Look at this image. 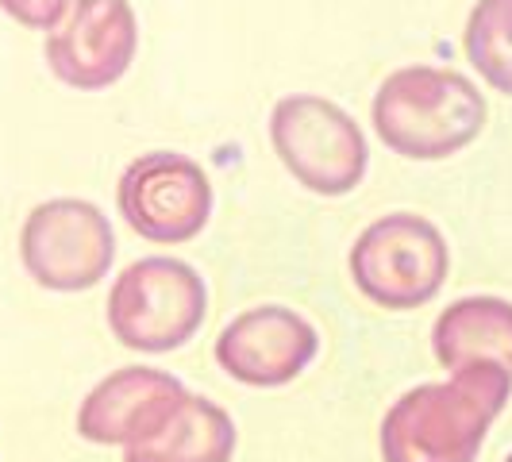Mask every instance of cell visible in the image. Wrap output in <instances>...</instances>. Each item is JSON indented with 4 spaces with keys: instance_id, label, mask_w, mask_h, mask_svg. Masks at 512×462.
Returning a JSON list of instances; mask_svg holds the SVG:
<instances>
[{
    "instance_id": "obj_10",
    "label": "cell",
    "mask_w": 512,
    "mask_h": 462,
    "mask_svg": "<svg viewBox=\"0 0 512 462\" xmlns=\"http://www.w3.org/2000/svg\"><path fill=\"white\" fill-rule=\"evenodd\" d=\"M235 443L239 436L228 412L181 389L124 447V462H231Z\"/></svg>"
},
{
    "instance_id": "obj_6",
    "label": "cell",
    "mask_w": 512,
    "mask_h": 462,
    "mask_svg": "<svg viewBox=\"0 0 512 462\" xmlns=\"http://www.w3.org/2000/svg\"><path fill=\"white\" fill-rule=\"evenodd\" d=\"M24 270L51 293H85L104 282L116 258V235L97 205L54 197L27 212L20 231Z\"/></svg>"
},
{
    "instance_id": "obj_11",
    "label": "cell",
    "mask_w": 512,
    "mask_h": 462,
    "mask_svg": "<svg viewBox=\"0 0 512 462\" xmlns=\"http://www.w3.org/2000/svg\"><path fill=\"white\" fill-rule=\"evenodd\" d=\"M181 389L185 385L158 366H124L89 389V397L77 409V432L89 443L128 447L154 412Z\"/></svg>"
},
{
    "instance_id": "obj_8",
    "label": "cell",
    "mask_w": 512,
    "mask_h": 462,
    "mask_svg": "<svg viewBox=\"0 0 512 462\" xmlns=\"http://www.w3.org/2000/svg\"><path fill=\"white\" fill-rule=\"evenodd\" d=\"M139 51V20L128 0H70L47 35L51 74L81 93L116 85Z\"/></svg>"
},
{
    "instance_id": "obj_7",
    "label": "cell",
    "mask_w": 512,
    "mask_h": 462,
    "mask_svg": "<svg viewBox=\"0 0 512 462\" xmlns=\"http://www.w3.org/2000/svg\"><path fill=\"white\" fill-rule=\"evenodd\" d=\"M116 205L143 239L189 243L205 231L212 216V185L193 158L178 151H151L124 170Z\"/></svg>"
},
{
    "instance_id": "obj_5",
    "label": "cell",
    "mask_w": 512,
    "mask_h": 462,
    "mask_svg": "<svg viewBox=\"0 0 512 462\" xmlns=\"http://www.w3.org/2000/svg\"><path fill=\"white\" fill-rule=\"evenodd\" d=\"M270 143L282 166L320 197L351 193L370 166L362 128L328 97L293 93L270 112Z\"/></svg>"
},
{
    "instance_id": "obj_14",
    "label": "cell",
    "mask_w": 512,
    "mask_h": 462,
    "mask_svg": "<svg viewBox=\"0 0 512 462\" xmlns=\"http://www.w3.org/2000/svg\"><path fill=\"white\" fill-rule=\"evenodd\" d=\"M70 0H0V8L16 20V24L31 27V31H51Z\"/></svg>"
},
{
    "instance_id": "obj_3",
    "label": "cell",
    "mask_w": 512,
    "mask_h": 462,
    "mask_svg": "<svg viewBox=\"0 0 512 462\" xmlns=\"http://www.w3.org/2000/svg\"><path fill=\"white\" fill-rule=\"evenodd\" d=\"M208 312L205 278L181 258H139L112 282L108 328L143 355H166L201 332Z\"/></svg>"
},
{
    "instance_id": "obj_2",
    "label": "cell",
    "mask_w": 512,
    "mask_h": 462,
    "mask_svg": "<svg viewBox=\"0 0 512 462\" xmlns=\"http://www.w3.org/2000/svg\"><path fill=\"white\" fill-rule=\"evenodd\" d=\"M374 131L401 158L439 162L466 151L489 120L482 89L459 70L405 66L389 74L374 97Z\"/></svg>"
},
{
    "instance_id": "obj_9",
    "label": "cell",
    "mask_w": 512,
    "mask_h": 462,
    "mask_svg": "<svg viewBox=\"0 0 512 462\" xmlns=\"http://www.w3.org/2000/svg\"><path fill=\"white\" fill-rule=\"evenodd\" d=\"M320 351V335L301 312L285 305L247 308L216 339L220 370L239 385L274 389L305 374Z\"/></svg>"
},
{
    "instance_id": "obj_12",
    "label": "cell",
    "mask_w": 512,
    "mask_h": 462,
    "mask_svg": "<svg viewBox=\"0 0 512 462\" xmlns=\"http://www.w3.org/2000/svg\"><path fill=\"white\" fill-rule=\"evenodd\" d=\"M432 351L447 370L470 362H501L512 370V301L505 297H462L439 312Z\"/></svg>"
},
{
    "instance_id": "obj_15",
    "label": "cell",
    "mask_w": 512,
    "mask_h": 462,
    "mask_svg": "<svg viewBox=\"0 0 512 462\" xmlns=\"http://www.w3.org/2000/svg\"><path fill=\"white\" fill-rule=\"evenodd\" d=\"M509 462H512V459H509Z\"/></svg>"
},
{
    "instance_id": "obj_4",
    "label": "cell",
    "mask_w": 512,
    "mask_h": 462,
    "mask_svg": "<svg viewBox=\"0 0 512 462\" xmlns=\"http://www.w3.org/2000/svg\"><path fill=\"white\" fill-rule=\"evenodd\" d=\"M451 270L443 231L416 212H389L351 247V278L366 301L393 312L428 305Z\"/></svg>"
},
{
    "instance_id": "obj_13",
    "label": "cell",
    "mask_w": 512,
    "mask_h": 462,
    "mask_svg": "<svg viewBox=\"0 0 512 462\" xmlns=\"http://www.w3.org/2000/svg\"><path fill=\"white\" fill-rule=\"evenodd\" d=\"M462 51L486 85L512 97V0H478L470 8Z\"/></svg>"
},
{
    "instance_id": "obj_1",
    "label": "cell",
    "mask_w": 512,
    "mask_h": 462,
    "mask_svg": "<svg viewBox=\"0 0 512 462\" xmlns=\"http://www.w3.org/2000/svg\"><path fill=\"white\" fill-rule=\"evenodd\" d=\"M512 397L501 362L459 366L451 382L409 389L382 420V462H474Z\"/></svg>"
}]
</instances>
